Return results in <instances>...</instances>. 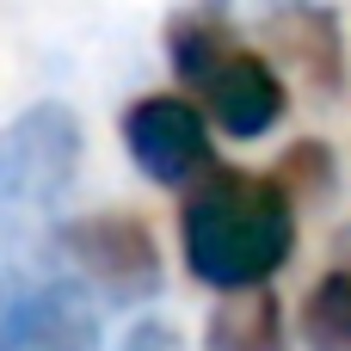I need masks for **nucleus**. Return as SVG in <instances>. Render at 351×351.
<instances>
[{"label":"nucleus","instance_id":"f257e3e1","mask_svg":"<svg viewBox=\"0 0 351 351\" xmlns=\"http://www.w3.org/2000/svg\"><path fill=\"white\" fill-rule=\"evenodd\" d=\"M179 247L197 284L234 296V290H265L296 247V204L278 179L216 167L191 185L179 210Z\"/></svg>","mask_w":351,"mask_h":351},{"label":"nucleus","instance_id":"f03ea898","mask_svg":"<svg viewBox=\"0 0 351 351\" xmlns=\"http://www.w3.org/2000/svg\"><path fill=\"white\" fill-rule=\"evenodd\" d=\"M173 68L179 80L204 99V117H216L222 136L234 142H259L278 130L290 93L278 80V68L253 49H241L210 12H191L173 25Z\"/></svg>","mask_w":351,"mask_h":351},{"label":"nucleus","instance_id":"7ed1b4c3","mask_svg":"<svg viewBox=\"0 0 351 351\" xmlns=\"http://www.w3.org/2000/svg\"><path fill=\"white\" fill-rule=\"evenodd\" d=\"M80 173V123L68 105H31L0 130V210H49Z\"/></svg>","mask_w":351,"mask_h":351},{"label":"nucleus","instance_id":"20e7f679","mask_svg":"<svg viewBox=\"0 0 351 351\" xmlns=\"http://www.w3.org/2000/svg\"><path fill=\"white\" fill-rule=\"evenodd\" d=\"M62 253L80 271L86 290H105L111 302H142L160 290V247L142 216L130 210H99L62 228Z\"/></svg>","mask_w":351,"mask_h":351},{"label":"nucleus","instance_id":"39448f33","mask_svg":"<svg viewBox=\"0 0 351 351\" xmlns=\"http://www.w3.org/2000/svg\"><path fill=\"white\" fill-rule=\"evenodd\" d=\"M123 148L130 160L154 179V185H197L204 173H216L210 154V123L191 99L179 93H148L123 111Z\"/></svg>","mask_w":351,"mask_h":351},{"label":"nucleus","instance_id":"423d86ee","mask_svg":"<svg viewBox=\"0 0 351 351\" xmlns=\"http://www.w3.org/2000/svg\"><path fill=\"white\" fill-rule=\"evenodd\" d=\"M0 351H99V302L86 284H37L0 308Z\"/></svg>","mask_w":351,"mask_h":351},{"label":"nucleus","instance_id":"0eeeda50","mask_svg":"<svg viewBox=\"0 0 351 351\" xmlns=\"http://www.w3.org/2000/svg\"><path fill=\"white\" fill-rule=\"evenodd\" d=\"M204 351H290L284 302H278L271 290H234V296L210 315Z\"/></svg>","mask_w":351,"mask_h":351},{"label":"nucleus","instance_id":"6e6552de","mask_svg":"<svg viewBox=\"0 0 351 351\" xmlns=\"http://www.w3.org/2000/svg\"><path fill=\"white\" fill-rule=\"evenodd\" d=\"M278 37L290 43V56L302 62V74H308L315 86H333V80L346 74V49H339V25H333V12H321V6H296V19H290V12L278 19Z\"/></svg>","mask_w":351,"mask_h":351},{"label":"nucleus","instance_id":"1a4fd4ad","mask_svg":"<svg viewBox=\"0 0 351 351\" xmlns=\"http://www.w3.org/2000/svg\"><path fill=\"white\" fill-rule=\"evenodd\" d=\"M302 346L351 351V271H327L302 302Z\"/></svg>","mask_w":351,"mask_h":351},{"label":"nucleus","instance_id":"9d476101","mask_svg":"<svg viewBox=\"0 0 351 351\" xmlns=\"http://www.w3.org/2000/svg\"><path fill=\"white\" fill-rule=\"evenodd\" d=\"M117 351H185V339H179V327H167V321H136L130 339Z\"/></svg>","mask_w":351,"mask_h":351}]
</instances>
